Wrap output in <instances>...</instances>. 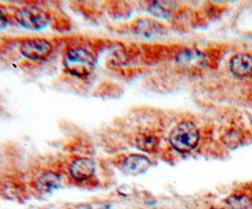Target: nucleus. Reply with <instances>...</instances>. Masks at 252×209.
Returning a JSON list of instances; mask_svg holds the SVG:
<instances>
[{
    "mask_svg": "<svg viewBox=\"0 0 252 209\" xmlns=\"http://www.w3.org/2000/svg\"><path fill=\"white\" fill-rule=\"evenodd\" d=\"M169 143L175 151L186 154L195 149L199 143V130L192 121H182L172 130Z\"/></svg>",
    "mask_w": 252,
    "mask_h": 209,
    "instance_id": "nucleus-1",
    "label": "nucleus"
},
{
    "mask_svg": "<svg viewBox=\"0 0 252 209\" xmlns=\"http://www.w3.org/2000/svg\"><path fill=\"white\" fill-rule=\"evenodd\" d=\"M63 66L69 75H73L76 77H86L94 72V56L87 49L73 47L66 52L63 58Z\"/></svg>",
    "mask_w": 252,
    "mask_h": 209,
    "instance_id": "nucleus-2",
    "label": "nucleus"
},
{
    "mask_svg": "<svg viewBox=\"0 0 252 209\" xmlns=\"http://www.w3.org/2000/svg\"><path fill=\"white\" fill-rule=\"evenodd\" d=\"M15 20L22 27L31 30H39L49 23V15L37 6H23L15 12Z\"/></svg>",
    "mask_w": 252,
    "mask_h": 209,
    "instance_id": "nucleus-3",
    "label": "nucleus"
},
{
    "mask_svg": "<svg viewBox=\"0 0 252 209\" xmlns=\"http://www.w3.org/2000/svg\"><path fill=\"white\" fill-rule=\"evenodd\" d=\"M53 51V46L49 40L43 38H28L22 40L19 46L20 55L29 60H43Z\"/></svg>",
    "mask_w": 252,
    "mask_h": 209,
    "instance_id": "nucleus-4",
    "label": "nucleus"
},
{
    "mask_svg": "<svg viewBox=\"0 0 252 209\" xmlns=\"http://www.w3.org/2000/svg\"><path fill=\"white\" fill-rule=\"evenodd\" d=\"M118 166L125 174L139 175L149 170V168L152 166V161L144 155L131 154L124 156L118 163Z\"/></svg>",
    "mask_w": 252,
    "mask_h": 209,
    "instance_id": "nucleus-5",
    "label": "nucleus"
},
{
    "mask_svg": "<svg viewBox=\"0 0 252 209\" xmlns=\"http://www.w3.org/2000/svg\"><path fill=\"white\" fill-rule=\"evenodd\" d=\"M96 170V163L91 158H76L69 164L68 172L75 180L85 181L94 174Z\"/></svg>",
    "mask_w": 252,
    "mask_h": 209,
    "instance_id": "nucleus-6",
    "label": "nucleus"
},
{
    "mask_svg": "<svg viewBox=\"0 0 252 209\" xmlns=\"http://www.w3.org/2000/svg\"><path fill=\"white\" fill-rule=\"evenodd\" d=\"M62 184L61 177L57 173L48 170V172H43L42 174L38 175L33 181L34 189L38 193H52L58 189Z\"/></svg>",
    "mask_w": 252,
    "mask_h": 209,
    "instance_id": "nucleus-7",
    "label": "nucleus"
},
{
    "mask_svg": "<svg viewBox=\"0 0 252 209\" xmlns=\"http://www.w3.org/2000/svg\"><path fill=\"white\" fill-rule=\"evenodd\" d=\"M229 69L238 78H246L252 76V56L247 53H238L233 56L229 62Z\"/></svg>",
    "mask_w": 252,
    "mask_h": 209,
    "instance_id": "nucleus-8",
    "label": "nucleus"
},
{
    "mask_svg": "<svg viewBox=\"0 0 252 209\" xmlns=\"http://www.w3.org/2000/svg\"><path fill=\"white\" fill-rule=\"evenodd\" d=\"M135 144L141 151L154 154L160 146V139L153 130H143L135 136Z\"/></svg>",
    "mask_w": 252,
    "mask_h": 209,
    "instance_id": "nucleus-9",
    "label": "nucleus"
},
{
    "mask_svg": "<svg viewBox=\"0 0 252 209\" xmlns=\"http://www.w3.org/2000/svg\"><path fill=\"white\" fill-rule=\"evenodd\" d=\"M204 56L197 49H183V51L177 56V63L187 68H193V67L201 66L203 63Z\"/></svg>",
    "mask_w": 252,
    "mask_h": 209,
    "instance_id": "nucleus-10",
    "label": "nucleus"
},
{
    "mask_svg": "<svg viewBox=\"0 0 252 209\" xmlns=\"http://www.w3.org/2000/svg\"><path fill=\"white\" fill-rule=\"evenodd\" d=\"M134 28L136 30V33H139L141 35H145V37H153V35L161 34L165 30L161 24H159L158 22H153L150 19L138 20L135 23Z\"/></svg>",
    "mask_w": 252,
    "mask_h": 209,
    "instance_id": "nucleus-11",
    "label": "nucleus"
},
{
    "mask_svg": "<svg viewBox=\"0 0 252 209\" xmlns=\"http://www.w3.org/2000/svg\"><path fill=\"white\" fill-rule=\"evenodd\" d=\"M229 209H252V198L246 193H233L226 199Z\"/></svg>",
    "mask_w": 252,
    "mask_h": 209,
    "instance_id": "nucleus-12",
    "label": "nucleus"
},
{
    "mask_svg": "<svg viewBox=\"0 0 252 209\" xmlns=\"http://www.w3.org/2000/svg\"><path fill=\"white\" fill-rule=\"evenodd\" d=\"M8 24H9L8 17H6L5 12H4L3 9L0 8V30L5 28V27L8 26Z\"/></svg>",
    "mask_w": 252,
    "mask_h": 209,
    "instance_id": "nucleus-13",
    "label": "nucleus"
},
{
    "mask_svg": "<svg viewBox=\"0 0 252 209\" xmlns=\"http://www.w3.org/2000/svg\"><path fill=\"white\" fill-rule=\"evenodd\" d=\"M211 209H220V208H211Z\"/></svg>",
    "mask_w": 252,
    "mask_h": 209,
    "instance_id": "nucleus-14",
    "label": "nucleus"
}]
</instances>
